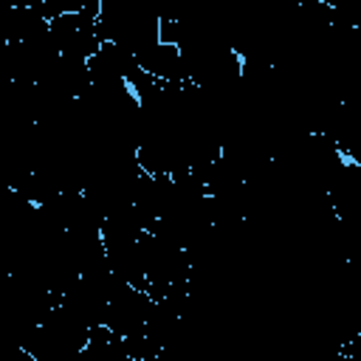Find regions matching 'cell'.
Segmentation results:
<instances>
[{
  "label": "cell",
  "instance_id": "1",
  "mask_svg": "<svg viewBox=\"0 0 361 361\" xmlns=\"http://www.w3.org/2000/svg\"><path fill=\"white\" fill-rule=\"evenodd\" d=\"M155 307V299L144 290V288H135L130 282H121L110 302H107V310H104V324L118 336V338H127V336H135L144 330L149 313Z\"/></svg>",
  "mask_w": 361,
  "mask_h": 361
}]
</instances>
